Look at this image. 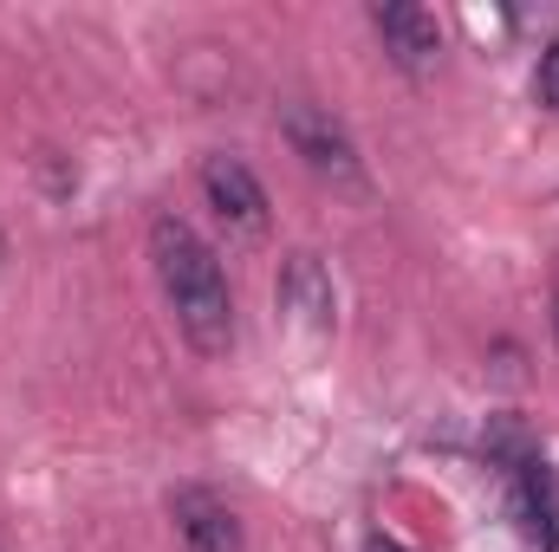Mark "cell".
<instances>
[{
    "instance_id": "cell-1",
    "label": "cell",
    "mask_w": 559,
    "mask_h": 552,
    "mask_svg": "<svg viewBox=\"0 0 559 552\" xmlns=\"http://www.w3.org/2000/svg\"><path fill=\"white\" fill-rule=\"evenodd\" d=\"M150 261H156L163 299H169L182 338L202 358H228V345H235V292H228V274H222L215 248L182 215H156L150 221Z\"/></svg>"
},
{
    "instance_id": "cell-5",
    "label": "cell",
    "mask_w": 559,
    "mask_h": 552,
    "mask_svg": "<svg viewBox=\"0 0 559 552\" xmlns=\"http://www.w3.org/2000/svg\"><path fill=\"white\" fill-rule=\"evenodd\" d=\"M371 26H378V39H384L391 65H404L411 79L436 72V59H442V26H436V13H429V7H417V0H391V7H378V13H371Z\"/></svg>"
},
{
    "instance_id": "cell-7",
    "label": "cell",
    "mask_w": 559,
    "mask_h": 552,
    "mask_svg": "<svg viewBox=\"0 0 559 552\" xmlns=\"http://www.w3.org/2000/svg\"><path fill=\"white\" fill-rule=\"evenodd\" d=\"M508 475H514V514H521V527L554 552L559 547V468L540 461V455H527Z\"/></svg>"
},
{
    "instance_id": "cell-3",
    "label": "cell",
    "mask_w": 559,
    "mask_h": 552,
    "mask_svg": "<svg viewBox=\"0 0 559 552\" xmlns=\"http://www.w3.org/2000/svg\"><path fill=\"white\" fill-rule=\"evenodd\" d=\"M202 195L235 235H261L267 228V189H261V176L241 156H209L202 163Z\"/></svg>"
},
{
    "instance_id": "cell-4",
    "label": "cell",
    "mask_w": 559,
    "mask_h": 552,
    "mask_svg": "<svg viewBox=\"0 0 559 552\" xmlns=\"http://www.w3.org/2000/svg\"><path fill=\"white\" fill-rule=\"evenodd\" d=\"M169 520H176L182 552H241V514L215 488H176Z\"/></svg>"
},
{
    "instance_id": "cell-8",
    "label": "cell",
    "mask_w": 559,
    "mask_h": 552,
    "mask_svg": "<svg viewBox=\"0 0 559 552\" xmlns=\"http://www.w3.org/2000/svg\"><path fill=\"white\" fill-rule=\"evenodd\" d=\"M534 98H540L547 111H559V33L547 39V52H540V65H534Z\"/></svg>"
},
{
    "instance_id": "cell-6",
    "label": "cell",
    "mask_w": 559,
    "mask_h": 552,
    "mask_svg": "<svg viewBox=\"0 0 559 552\" xmlns=\"http://www.w3.org/2000/svg\"><path fill=\"white\" fill-rule=\"evenodd\" d=\"M280 305L306 325V332H332V319H338V292H332V274L319 267V254H286L280 261V279H274Z\"/></svg>"
},
{
    "instance_id": "cell-2",
    "label": "cell",
    "mask_w": 559,
    "mask_h": 552,
    "mask_svg": "<svg viewBox=\"0 0 559 552\" xmlns=\"http://www.w3.org/2000/svg\"><path fill=\"white\" fill-rule=\"evenodd\" d=\"M280 137L293 143V156H299L319 182H332V189H365L358 143H352V131H345L332 111H319V105L293 98V105H280Z\"/></svg>"
},
{
    "instance_id": "cell-9",
    "label": "cell",
    "mask_w": 559,
    "mask_h": 552,
    "mask_svg": "<svg viewBox=\"0 0 559 552\" xmlns=\"http://www.w3.org/2000/svg\"><path fill=\"white\" fill-rule=\"evenodd\" d=\"M371 552H404V547H397V540H384V533H378V540H371Z\"/></svg>"
},
{
    "instance_id": "cell-10",
    "label": "cell",
    "mask_w": 559,
    "mask_h": 552,
    "mask_svg": "<svg viewBox=\"0 0 559 552\" xmlns=\"http://www.w3.org/2000/svg\"><path fill=\"white\" fill-rule=\"evenodd\" d=\"M554 338H559V274H554Z\"/></svg>"
}]
</instances>
